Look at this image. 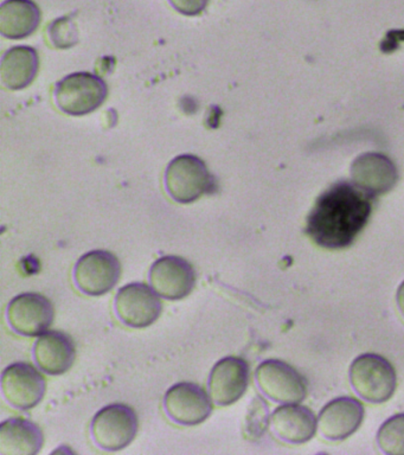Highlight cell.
Instances as JSON below:
<instances>
[{"label":"cell","mask_w":404,"mask_h":455,"mask_svg":"<svg viewBox=\"0 0 404 455\" xmlns=\"http://www.w3.org/2000/svg\"><path fill=\"white\" fill-rule=\"evenodd\" d=\"M212 180L203 160L196 156H177L165 171V188L176 202L193 203L207 194Z\"/></svg>","instance_id":"4"},{"label":"cell","mask_w":404,"mask_h":455,"mask_svg":"<svg viewBox=\"0 0 404 455\" xmlns=\"http://www.w3.org/2000/svg\"><path fill=\"white\" fill-rule=\"evenodd\" d=\"M250 380V366L243 359L226 357L211 370L209 391L215 403L230 405L246 393Z\"/></svg>","instance_id":"14"},{"label":"cell","mask_w":404,"mask_h":455,"mask_svg":"<svg viewBox=\"0 0 404 455\" xmlns=\"http://www.w3.org/2000/svg\"><path fill=\"white\" fill-rule=\"evenodd\" d=\"M353 183L371 196L386 194L399 180V171L392 160L377 152L364 153L351 167Z\"/></svg>","instance_id":"13"},{"label":"cell","mask_w":404,"mask_h":455,"mask_svg":"<svg viewBox=\"0 0 404 455\" xmlns=\"http://www.w3.org/2000/svg\"><path fill=\"white\" fill-rule=\"evenodd\" d=\"M150 283L161 297L179 300L194 290L196 273L186 259L178 256H164L152 266Z\"/></svg>","instance_id":"12"},{"label":"cell","mask_w":404,"mask_h":455,"mask_svg":"<svg viewBox=\"0 0 404 455\" xmlns=\"http://www.w3.org/2000/svg\"><path fill=\"white\" fill-rule=\"evenodd\" d=\"M397 305H399L400 315L404 319V281L400 283L399 291H397Z\"/></svg>","instance_id":"24"},{"label":"cell","mask_w":404,"mask_h":455,"mask_svg":"<svg viewBox=\"0 0 404 455\" xmlns=\"http://www.w3.org/2000/svg\"><path fill=\"white\" fill-rule=\"evenodd\" d=\"M122 266L112 252L94 251L87 252L75 266L76 286L88 295L108 293L119 281Z\"/></svg>","instance_id":"7"},{"label":"cell","mask_w":404,"mask_h":455,"mask_svg":"<svg viewBox=\"0 0 404 455\" xmlns=\"http://www.w3.org/2000/svg\"><path fill=\"white\" fill-rule=\"evenodd\" d=\"M257 382L262 393L280 403H299L307 395L304 377L285 362L269 359L257 369Z\"/></svg>","instance_id":"6"},{"label":"cell","mask_w":404,"mask_h":455,"mask_svg":"<svg viewBox=\"0 0 404 455\" xmlns=\"http://www.w3.org/2000/svg\"><path fill=\"white\" fill-rule=\"evenodd\" d=\"M10 326L22 336L35 337L45 332L54 320V307L48 298L37 293H24L10 302Z\"/></svg>","instance_id":"11"},{"label":"cell","mask_w":404,"mask_h":455,"mask_svg":"<svg viewBox=\"0 0 404 455\" xmlns=\"http://www.w3.org/2000/svg\"><path fill=\"white\" fill-rule=\"evenodd\" d=\"M44 433L36 423L10 419L0 426V454L35 455L44 446Z\"/></svg>","instance_id":"18"},{"label":"cell","mask_w":404,"mask_h":455,"mask_svg":"<svg viewBox=\"0 0 404 455\" xmlns=\"http://www.w3.org/2000/svg\"><path fill=\"white\" fill-rule=\"evenodd\" d=\"M34 355L38 366L49 375H61L72 368L75 347L65 333L49 331L35 343Z\"/></svg>","instance_id":"17"},{"label":"cell","mask_w":404,"mask_h":455,"mask_svg":"<svg viewBox=\"0 0 404 455\" xmlns=\"http://www.w3.org/2000/svg\"><path fill=\"white\" fill-rule=\"evenodd\" d=\"M377 443L388 455H404V414L392 416L381 426Z\"/></svg>","instance_id":"21"},{"label":"cell","mask_w":404,"mask_h":455,"mask_svg":"<svg viewBox=\"0 0 404 455\" xmlns=\"http://www.w3.org/2000/svg\"><path fill=\"white\" fill-rule=\"evenodd\" d=\"M273 433L289 443H305L317 432V418L310 409L289 403L276 409L271 416Z\"/></svg>","instance_id":"16"},{"label":"cell","mask_w":404,"mask_h":455,"mask_svg":"<svg viewBox=\"0 0 404 455\" xmlns=\"http://www.w3.org/2000/svg\"><path fill=\"white\" fill-rule=\"evenodd\" d=\"M52 44L59 49H68L77 43V30L68 18H59L49 28Z\"/></svg>","instance_id":"22"},{"label":"cell","mask_w":404,"mask_h":455,"mask_svg":"<svg viewBox=\"0 0 404 455\" xmlns=\"http://www.w3.org/2000/svg\"><path fill=\"white\" fill-rule=\"evenodd\" d=\"M108 88L102 78L91 73H75L59 81L55 100L63 113L83 116L94 112L107 99Z\"/></svg>","instance_id":"3"},{"label":"cell","mask_w":404,"mask_h":455,"mask_svg":"<svg viewBox=\"0 0 404 455\" xmlns=\"http://www.w3.org/2000/svg\"><path fill=\"white\" fill-rule=\"evenodd\" d=\"M137 432L136 411L125 404L102 408L91 422V435L95 443L106 451H120L129 446Z\"/></svg>","instance_id":"5"},{"label":"cell","mask_w":404,"mask_h":455,"mask_svg":"<svg viewBox=\"0 0 404 455\" xmlns=\"http://www.w3.org/2000/svg\"><path fill=\"white\" fill-rule=\"evenodd\" d=\"M364 419V407L356 398L339 397L326 404L318 418L325 439L339 441L353 435Z\"/></svg>","instance_id":"15"},{"label":"cell","mask_w":404,"mask_h":455,"mask_svg":"<svg viewBox=\"0 0 404 455\" xmlns=\"http://www.w3.org/2000/svg\"><path fill=\"white\" fill-rule=\"evenodd\" d=\"M169 418L183 426H196L210 416L212 403L207 391L194 383H179L169 389L164 397Z\"/></svg>","instance_id":"10"},{"label":"cell","mask_w":404,"mask_h":455,"mask_svg":"<svg viewBox=\"0 0 404 455\" xmlns=\"http://www.w3.org/2000/svg\"><path fill=\"white\" fill-rule=\"evenodd\" d=\"M372 199L374 196L354 183L332 185L317 199L307 217L308 236L322 248L349 247L370 219Z\"/></svg>","instance_id":"1"},{"label":"cell","mask_w":404,"mask_h":455,"mask_svg":"<svg viewBox=\"0 0 404 455\" xmlns=\"http://www.w3.org/2000/svg\"><path fill=\"white\" fill-rule=\"evenodd\" d=\"M40 23V7L33 0H5L0 5V34L6 38H26Z\"/></svg>","instance_id":"20"},{"label":"cell","mask_w":404,"mask_h":455,"mask_svg":"<svg viewBox=\"0 0 404 455\" xmlns=\"http://www.w3.org/2000/svg\"><path fill=\"white\" fill-rule=\"evenodd\" d=\"M155 293L144 283H130L120 288L115 298L116 315L134 329L152 325L162 313V301Z\"/></svg>","instance_id":"8"},{"label":"cell","mask_w":404,"mask_h":455,"mask_svg":"<svg viewBox=\"0 0 404 455\" xmlns=\"http://www.w3.org/2000/svg\"><path fill=\"white\" fill-rule=\"evenodd\" d=\"M45 387L44 376L27 363H15L3 372V395L12 407L20 411H28L40 403Z\"/></svg>","instance_id":"9"},{"label":"cell","mask_w":404,"mask_h":455,"mask_svg":"<svg viewBox=\"0 0 404 455\" xmlns=\"http://www.w3.org/2000/svg\"><path fill=\"white\" fill-rule=\"evenodd\" d=\"M38 55L31 46H15L8 50L0 63V78L3 84L12 91H20L33 84L36 77Z\"/></svg>","instance_id":"19"},{"label":"cell","mask_w":404,"mask_h":455,"mask_svg":"<svg viewBox=\"0 0 404 455\" xmlns=\"http://www.w3.org/2000/svg\"><path fill=\"white\" fill-rule=\"evenodd\" d=\"M209 0H169L177 12L186 14V16H197L203 12Z\"/></svg>","instance_id":"23"},{"label":"cell","mask_w":404,"mask_h":455,"mask_svg":"<svg viewBox=\"0 0 404 455\" xmlns=\"http://www.w3.org/2000/svg\"><path fill=\"white\" fill-rule=\"evenodd\" d=\"M350 382L358 396L371 403H382L395 393V369L382 355H361L351 365Z\"/></svg>","instance_id":"2"}]
</instances>
